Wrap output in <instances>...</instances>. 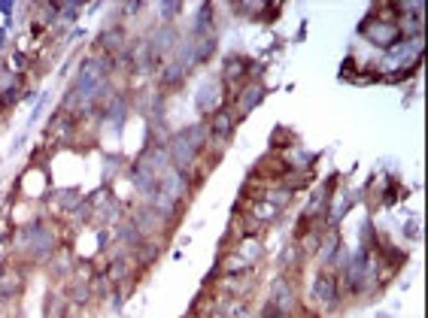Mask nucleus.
<instances>
[{"label": "nucleus", "instance_id": "nucleus-1", "mask_svg": "<svg viewBox=\"0 0 428 318\" xmlns=\"http://www.w3.org/2000/svg\"><path fill=\"white\" fill-rule=\"evenodd\" d=\"M207 124H188V127H182V131H177L167 140V158L170 164L177 170H191L195 167V161H198V154L204 152V145H207Z\"/></svg>", "mask_w": 428, "mask_h": 318}, {"label": "nucleus", "instance_id": "nucleus-2", "mask_svg": "<svg viewBox=\"0 0 428 318\" xmlns=\"http://www.w3.org/2000/svg\"><path fill=\"white\" fill-rule=\"evenodd\" d=\"M25 240H27V252H31L34 261H52L55 249H58V240H55V231L46 218H36L34 224L25 227Z\"/></svg>", "mask_w": 428, "mask_h": 318}, {"label": "nucleus", "instance_id": "nucleus-3", "mask_svg": "<svg viewBox=\"0 0 428 318\" xmlns=\"http://www.w3.org/2000/svg\"><path fill=\"white\" fill-rule=\"evenodd\" d=\"M252 291H255V270L240 273V276H222L219 279V294H225V297L246 300V303H249Z\"/></svg>", "mask_w": 428, "mask_h": 318}, {"label": "nucleus", "instance_id": "nucleus-4", "mask_svg": "<svg viewBox=\"0 0 428 318\" xmlns=\"http://www.w3.org/2000/svg\"><path fill=\"white\" fill-rule=\"evenodd\" d=\"M131 222H134V227L137 231H140V236L143 240H152L155 233H161L164 227H167V218H164L158 209H155L152 203L149 206H140L137 209V212L131 215Z\"/></svg>", "mask_w": 428, "mask_h": 318}, {"label": "nucleus", "instance_id": "nucleus-5", "mask_svg": "<svg viewBox=\"0 0 428 318\" xmlns=\"http://www.w3.org/2000/svg\"><path fill=\"white\" fill-rule=\"evenodd\" d=\"M361 34L368 36L371 43L382 45V49H392V45L398 43V36H401V31H398L395 22H377V18H368V22H364V27H361Z\"/></svg>", "mask_w": 428, "mask_h": 318}, {"label": "nucleus", "instance_id": "nucleus-6", "mask_svg": "<svg viewBox=\"0 0 428 318\" xmlns=\"http://www.w3.org/2000/svg\"><path fill=\"white\" fill-rule=\"evenodd\" d=\"M237 113H231L228 106H222L219 113L209 115V122H207V133L213 136L216 143H225V140H231V133H234V127H237Z\"/></svg>", "mask_w": 428, "mask_h": 318}, {"label": "nucleus", "instance_id": "nucleus-7", "mask_svg": "<svg viewBox=\"0 0 428 318\" xmlns=\"http://www.w3.org/2000/svg\"><path fill=\"white\" fill-rule=\"evenodd\" d=\"M225 85L219 79H209V82H204V85L198 88V109L200 113H207V115H213V113H219L225 103Z\"/></svg>", "mask_w": 428, "mask_h": 318}, {"label": "nucleus", "instance_id": "nucleus-8", "mask_svg": "<svg viewBox=\"0 0 428 318\" xmlns=\"http://www.w3.org/2000/svg\"><path fill=\"white\" fill-rule=\"evenodd\" d=\"M264 94H268V88L261 85V82H255V79H249L246 85L240 88V94H237L234 100H237V115H246V113H252L255 106L264 100Z\"/></svg>", "mask_w": 428, "mask_h": 318}, {"label": "nucleus", "instance_id": "nucleus-9", "mask_svg": "<svg viewBox=\"0 0 428 318\" xmlns=\"http://www.w3.org/2000/svg\"><path fill=\"white\" fill-rule=\"evenodd\" d=\"M76 122H79V115L67 113V109H58V113L49 118V136L58 140V143H67L73 136V131H76Z\"/></svg>", "mask_w": 428, "mask_h": 318}, {"label": "nucleus", "instance_id": "nucleus-10", "mask_svg": "<svg viewBox=\"0 0 428 318\" xmlns=\"http://www.w3.org/2000/svg\"><path fill=\"white\" fill-rule=\"evenodd\" d=\"M337 294H340V279H337V273L322 270L313 282V297L322 300V303H334Z\"/></svg>", "mask_w": 428, "mask_h": 318}, {"label": "nucleus", "instance_id": "nucleus-11", "mask_svg": "<svg viewBox=\"0 0 428 318\" xmlns=\"http://www.w3.org/2000/svg\"><path fill=\"white\" fill-rule=\"evenodd\" d=\"M125 43H127L125 27H106V31L97 36V49L104 52L106 58H113V55H118V52H125Z\"/></svg>", "mask_w": 428, "mask_h": 318}, {"label": "nucleus", "instance_id": "nucleus-12", "mask_svg": "<svg viewBox=\"0 0 428 318\" xmlns=\"http://www.w3.org/2000/svg\"><path fill=\"white\" fill-rule=\"evenodd\" d=\"M270 303L279 306L286 315H291V309H295V288H291V282H289L286 276L273 282V288H270Z\"/></svg>", "mask_w": 428, "mask_h": 318}, {"label": "nucleus", "instance_id": "nucleus-13", "mask_svg": "<svg viewBox=\"0 0 428 318\" xmlns=\"http://www.w3.org/2000/svg\"><path fill=\"white\" fill-rule=\"evenodd\" d=\"M246 215L255 218V222H258V224H270L273 218L279 215V209L273 206V203H268V200H264V197H252L249 203H246Z\"/></svg>", "mask_w": 428, "mask_h": 318}, {"label": "nucleus", "instance_id": "nucleus-14", "mask_svg": "<svg viewBox=\"0 0 428 318\" xmlns=\"http://www.w3.org/2000/svg\"><path fill=\"white\" fill-rule=\"evenodd\" d=\"M216 45H219V40H216V34H204V36H195L191 40V49H195V64H207L209 58L216 55Z\"/></svg>", "mask_w": 428, "mask_h": 318}, {"label": "nucleus", "instance_id": "nucleus-15", "mask_svg": "<svg viewBox=\"0 0 428 318\" xmlns=\"http://www.w3.org/2000/svg\"><path fill=\"white\" fill-rule=\"evenodd\" d=\"M186 76H188V70L182 67L179 61H173V58L161 67V85L164 88H179L182 82H186Z\"/></svg>", "mask_w": 428, "mask_h": 318}, {"label": "nucleus", "instance_id": "nucleus-16", "mask_svg": "<svg viewBox=\"0 0 428 318\" xmlns=\"http://www.w3.org/2000/svg\"><path fill=\"white\" fill-rule=\"evenodd\" d=\"M127 109H131V106H127V100H125L122 94H116V100L109 103L106 115H104V122H106V124H113L116 131H118V127H122V122L127 118Z\"/></svg>", "mask_w": 428, "mask_h": 318}, {"label": "nucleus", "instance_id": "nucleus-17", "mask_svg": "<svg viewBox=\"0 0 428 318\" xmlns=\"http://www.w3.org/2000/svg\"><path fill=\"white\" fill-rule=\"evenodd\" d=\"M213 3H204L198 9V15H195V27H191V40L195 36H204V34H213L209 27H213Z\"/></svg>", "mask_w": 428, "mask_h": 318}, {"label": "nucleus", "instance_id": "nucleus-18", "mask_svg": "<svg viewBox=\"0 0 428 318\" xmlns=\"http://www.w3.org/2000/svg\"><path fill=\"white\" fill-rule=\"evenodd\" d=\"M88 300H91V288H88V282H76V285H70V291H67V303L85 306Z\"/></svg>", "mask_w": 428, "mask_h": 318}, {"label": "nucleus", "instance_id": "nucleus-19", "mask_svg": "<svg viewBox=\"0 0 428 318\" xmlns=\"http://www.w3.org/2000/svg\"><path fill=\"white\" fill-rule=\"evenodd\" d=\"M18 94H22V82H13V85H6V91H0V109L18 103Z\"/></svg>", "mask_w": 428, "mask_h": 318}, {"label": "nucleus", "instance_id": "nucleus-20", "mask_svg": "<svg viewBox=\"0 0 428 318\" xmlns=\"http://www.w3.org/2000/svg\"><path fill=\"white\" fill-rule=\"evenodd\" d=\"M58 203H61L64 209H76V206L82 203L79 188H64V191H58Z\"/></svg>", "mask_w": 428, "mask_h": 318}, {"label": "nucleus", "instance_id": "nucleus-21", "mask_svg": "<svg viewBox=\"0 0 428 318\" xmlns=\"http://www.w3.org/2000/svg\"><path fill=\"white\" fill-rule=\"evenodd\" d=\"M264 9H268V3H264V0H249V3L237 6V13H243L246 18H255V15H264Z\"/></svg>", "mask_w": 428, "mask_h": 318}, {"label": "nucleus", "instance_id": "nucleus-22", "mask_svg": "<svg viewBox=\"0 0 428 318\" xmlns=\"http://www.w3.org/2000/svg\"><path fill=\"white\" fill-rule=\"evenodd\" d=\"M337 245H340V236H337V231H328V236L322 240V258H325V261H331V258H334Z\"/></svg>", "mask_w": 428, "mask_h": 318}, {"label": "nucleus", "instance_id": "nucleus-23", "mask_svg": "<svg viewBox=\"0 0 428 318\" xmlns=\"http://www.w3.org/2000/svg\"><path fill=\"white\" fill-rule=\"evenodd\" d=\"M179 13H182V3H177V0H164V3H161V18H164L167 24H170Z\"/></svg>", "mask_w": 428, "mask_h": 318}, {"label": "nucleus", "instance_id": "nucleus-24", "mask_svg": "<svg viewBox=\"0 0 428 318\" xmlns=\"http://www.w3.org/2000/svg\"><path fill=\"white\" fill-rule=\"evenodd\" d=\"M361 243H364V254H368V249H373V224L371 222H364V227H361Z\"/></svg>", "mask_w": 428, "mask_h": 318}, {"label": "nucleus", "instance_id": "nucleus-25", "mask_svg": "<svg viewBox=\"0 0 428 318\" xmlns=\"http://www.w3.org/2000/svg\"><path fill=\"white\" fill-rule=\"evenodd\" d=\"M261 318H289V315H286V312H282V309H279V306H273V303H270V300H268V303H264V306H261Z\"/></svg>", "mask_w": 428, "mask_h": 318}, {"label": "nucleus", "instance_id": "nucleus-26", "mask_svg": "<svg viewBox=\"0 0 428 318\" xmlns=\"http://www.w3.org/2000/svg\"><path fill=\"white\" fill-rule=\"evenodd\" d=\"M79 13H82V6L79 3H61V18H79Z\"/></svg>", "mask_w": 428, "mask_h": 318}, {"label": "nucleus", "instance_id": "nucleus-27", "mask_svg": "<svg viewBox=\"0 0 428 318\" xmlns=\"http://www.w3.org/2000/svg\"><path fill=\"white\" fill-rule=\"evenodd\" d=\"M13 9H15V6L9 3V0H4V3H0V15H4L6 22H9V18H13Z\"/></svg>", "mask_w": 428, "mask_h": 318}, {"label": "nucleus", "instance_id": "nucleus-28", "mask_svg": "<svg viewBox=\"0 0 428 318\" xmlns=\"http://www.w3.org/2000/svg\"><path fill=\"white\" fill-rule=\"evenodd\" d=\"M407 236H419V224L410 222V224H407Z\"/></svg>", "mask_w": 428, "mask_h": 318}, {"label": "nucleus", "instance_id": "nucleus-29", "mask_svg": "<svg viewBox=\"0 0 428 318\" xmlns=\"http://www.w3.org/2000/svg\"><path fill=\"white\" fill-rule=\"evenodd\" d=\"M4 43H6V27H0V49H4Z\"/></svg>", "mask_w": 428, "mask_h": 318}, {"label": "nucleus", "instance_id": "nucleus-30", "mask_svg": "<svg viewBox=\"0 0 428 318\" xmlns=\"http://www.w3.org/2000/svg\"><path fill=\"white\" fill-rule=\"evenodd\" d=\"M6 276V267H4V261H0V279H4Z\"/></svg>", "mask_w": 428, "mask_h": 318}]
</instances>
